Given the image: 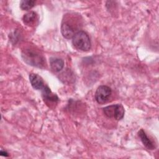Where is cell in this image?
<instances>
[{
	"instance_id": "cell-1",
	"label": "cell",
	"mask_w": 159,
	"mask_h": 159,
	"mask_svg": "<svg viewBox=\"0 0 159 159\" xmlns=\"http://www.w3.org/2000/svg\"><path fill=\"white\" fill-rule=\"evenodd\" d=\"M22 57L24 61L29 65L38 68H43L45 65V59L43 56L36 50L25 48L22 50Z\"/></svg>"
},
{
	"instance_id": "cell-2",
	"label": "cell",
	"mask_w": 159,
	"mask_h": 159,
	"mask_svg": "<svg viewBox=\"0 0 159 159\" xmlns=\"http://www.w3.org/2000/svg\"><path fill=\"white\" fill-rule=\"evenodd\" d=\"M72 43L78 50L88 51L91 47L90 39L86 32L83 30L78 31L72 38Z\"/></svg>"
},
{
	"instance_id": "cell-3",
	"label": "cell",
	"mask_w": 159,
	"mask_h": 159,
	"mask_svg": "<svg viewBox=\"0 0 159 159\" xmlns=\"http://www.w3.org/2000/svg\"><path fill=\"white\" fill-rule=\"evenodd\" d=\"M103 112L108 118L119 120L124 117L125 110L122 104H116L105 107Z\"/></svg>"
},
{
	"instance_id": "cell-4",
	"label": "cell",
	"mask_w": 159,
	"mask_h": 159,
	"mask_svg": "<svg viewBox=\"0 0 159 159\" xmlns=\"http://www.w3.org/2000/svg\"><path fill=\"white\" fill-rule=\"evenodd\" d=\"M112 90L111 88L106 85L99 86L95 93V99L99 104L106 102L111 95Z\"/></svg>"
},
{
	"instance_id": "cell-5",
	"label": "cell",
	"mask_w": 159,
	"mask_h": 159,
	"mask_svg": "<svg viewBox=\"0 0 159 159\" xmlns=\"http://www.w3.org/2000/svg\"><path fill=\"white\" fill-rule=\"evenodd\" d=\"M75 29L71 23L67 21H63L61 25V32L62 35L67 39L73 38L75 34Z\"/></svg>"
},
{
	"instance_id": "cell-6",
	"label": "cell",
	"mask_w": 159,
	"mask_h": 159,
	"mask_svg": "<svg viewBox=\"0 0 159 159\" xmlns=\"http://www.w3.org/2000/svg\"><path fill=\"white\" fill-rule=\"evenodd\" d=\"M30 83L35 89L42 90L45 86L44 81L41 76L35 73H30L29 75Z\"/></svg>"
},
{
	"instance_id": "cell-7",
	"label": "cell",
	"mask_w": 159,
	"mask_h": 159,
	"mask_svg": "<svg viewBox=\"0 0 159 159\" xmlns=\"http://www.w3.org/2000/svg\"><path fill=\"white\" fill-rule=\"evenodd\" d=\"M139 137L143 145L149 150H154L155 148V145L153 142L147 136V134L143 129H140L138 132Z\"/></svg>"
},
{
	"instance_id": "cell-8",
	"label": "cell",
	"mask_w": 159,
	"mask_h": 159,
	"mask_svg": "<svg viewBox=\"0 0 159 159\" xmlns=\"http://www.w3.org/2000/svg\"><path fill=\"white\" fill-rule=\"evenodd\" d=\"M42 91V96L44 100H45L46 101L50 102H57V101H58V96L55 94H53L47 86L45 85V86Z\"/></svg>"
},
{
	"instance_id": "cell-9",
	"label": "cell",
	"mask_w": 159,
	"mask_h": 159,
	"mask_svg": "<svg viewBox=\"0 0 159 159\" xmlns=\"http://www.w3.org/2000/svg\"><path fill=\"white\" fill-rule=\"evenodd\" d=\"M50 65L53 71L59 72L63 68L64 61L61 58L52 57L50 59Z\"/></svg>"
},
{
	"instance_id": "cell-10",
	"label": "cell",
	"mask_w": 159,
	"mask_h": 159,
	"mask_svg": "<svg viewBox=\"0 0 159 159\" xmlns=\"http://www.w3.org/2000/svg\"><path fill=\"white\" fill-rule=\"evenodd\" d=\"M36 13L33 12V11H30L27 12V14H25L24 17H23V21L25 24H27V25H31L32 24L35 19H36Z\"/></svg>"
},
{
	"instance_id": "cell-11",
	"label": "cell",
	"mask_w": 159,
	"mask_h": 159,
	"mask_svg": "<svg viewBox=\"0 0 159 159\" xmlns=\"http://www.w3.org/2000/svg\"><path fill=\"white\" fill-rule=\"evenodd\" d=\"M35 4V1L32 0H23L20 1V7L22 10H29L32 9Z\"/></svg>"
},
{
	"instance_id": "cell-12",
	"label": "cell",
	"mask_w": 159,
	"mask_h": 159,
	"mask_svg": "<svg viewBox=\"0 0 159 159\" xmlns=\"http://www.w3.org/2000/svg\"><path fill=\"white\" fill-rule=\"evenodd\" d=\"M0 154H1V155L4 156V157H8V156H9V154H8L6 152L2 151V150H1V151L0 152Z\"/></svg>"
}]
</instances>
